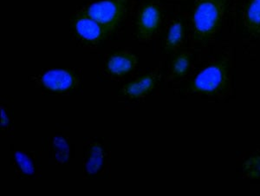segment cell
Segmentation results:
<instances>
[{
    "label": "cell",
    "mask_w": 260,
    "mask_h": 196,
    "mask_svg": "<svg viewBox=\"0 0 260 196\" xmlns=\"http://www.w3.org/2000/svg\"><path fill=\"white\" fill-rule=\"evenodd\" d=\"M226 3L228 0H199L192 15L196 39L206 41L219 30Z\"/></svg>",
    "instance_id": "cell-1"
},
{
    "label": "cell",
    "mask_w": 260,
    "mask_h": 196,
    "mask_svg": "<svg viewBox=\"0 0 260 196\" xmlns=\"http://www.w3.org/2000/svg\"><path fill=\"white\" fill-rule=\"evenodd\" d=\"M228 79V62L221 60L200 72L192 81L191 89L195 92L215 94L225 89Z\"/></svg>",
    "instance_id": "cell-2"
},
{
    "label": "cell",
    "mask_w": 260,
    "mask_h": 196,
    "mask_svg": "<svg viewBox=\"0 0 260 196\" xmlns=\"http://www.w3.org/2000/svg\"><path fill=\"white\" fill-rule=\"evenodd\" d=\"M127 6V0H102L91 4L84 12L110 31L124 17Z\"/></svg>",
    "instance_id": "cell-3"
},
{
    "label": "cell",
    "mask_w": 260,
    "mask_h": 196,
    "mask_svg": "<svg viewBox=\"0 0 260 196\" xmlns=\"http://www.w3.org/2000/svg\"><path fill=\"white\" fill-rule=\"evenodd\" d=\"M39 83L45 89L54 92H64L78 85L74 72L67 69H51L40 76Z\"/></svg>",
    "instance_id": "cell-4"
},
{
    "label": "cell",
    "mask_w": 260,
    "mask_h": 196,
    "mask_svg": "<svg viewBox=\"0 0 260 196\" xmlns=\"http://www.w3.org/2000/svg\"><path fill=\"white\" fill-rule=\"evenodd\" d=\"M73 27L77 36L89 43H98L109 34L110 30L94 18L80 12L73 18Z\"/></svg>",
    "instance_id": "cell-5"
},
{
    "label": "cell",
    "mask_w": 260,
    "mask_h": 196,
    "mask_svg": "<svg viewBox=\"0 0 260 196\" xmlns=\"http://www.w3.org/2000/svg\"><path fill=\"white\" fill-rule=\"evenodd\" d=\"M160 10L156 5L148 4L142 7L137 18V32L142 39H150L160 27Z\"/></svg>",
    "instance_id": "cell-6"
},
{
    "label": "cell",
    "mask_w": 260,
    "mask_h": 196,
    "mask_svg": "<svg viewBox=\"0 0 260 196\" xmlns=\"http://www.w3.org/2000/svg\"><path fill=\"white\" fill-rule=\"evenodd\" d=\"M137 58L134 54L122 51L114 54L107 61V71L115 77L128 74L136 68Z\"/></svg>",
    "instance_id": "cell-7"
},
{
    "label": "cell",
    "mask_w": 260,
    "mask_h": 196,
    "mask_svg": "<svg viewBox=\"0 0 260 196\" xmlns=\"http://www.w3.org/2000/svg\"><path fill=\"white\" fill-rule=\"evenodd\" d=\"M157 76L153 73L147 74L143 77L127 83L123 87V93L127 97L140 98L145 96L150 93L156 85Z\"/></svg>",
    "instance_id": "cell-8"
},
{
    "label": "cell",
    "mask_w": 260,
    "mask_h": 196,
    "mask_svg": "<svg viewBox=\"0 0 260 196\" xmlns=\"http://www.w3.org/2000/svg\"><path fill=\"white\" fill-rule=\"evenodd\" d=\"M245 26L254 34L260 33V0H250L244 15Z\"/></svg>",
    "instance_id": "cell-9"
},
{
    "label": "cell",
    "mask_w": 260,
    "mask_h": 196,
    "mask_svg": "<svg viewBox=\"0 0 260 196\" xmlns=\"http://www.w3.org/2000/svg\"><path fill=\"white\" fill-rule=\"evenodd\" d=\"M105 160V152L100 144L95 143L89 149V154L86 160V171L89 175H95L100 171L102 167L104 166Z\"/></svg>",
    "instance_id": "cell-10"
},
{
    "label": "cell",
    "mask_w": 260,
    "mask_h": 196,
    "mask_svg": "<svg viewBox=\"0 0 260 196\" xmlns=\"http://www.w3.org/2000/svg\"><path fill=\"white\" fill-rule=\"evenodd\" d=\"M184 39V27L183 24L180 21L175 22L172 24L169 29L166 45L168 50H175L176 48L180 46Z\"/></svg>",
    "instance_id": "cell-11"
},
{
    "label": "cell",
    "mask_w": 260,
    "mask_h": 196,
    "mask_svg": "<svg viewBox=\"0 0 260 196\" xmlns=\"http://www.w3.org/2000/svg\"><path fill=\"white\" fill-rule=\"evenodd\" d=\"M14 160L18 170L23 175L32 176L35 175L36 166L34 160L25 152L17 151L14 155Z\"/></svg>",
    "instance_id": "cell-12"
},
{
    "label": "cell",
    "mask_w": 260,
    "mask_h": 196,
    "mask_svg": "<svg viewBox=\"0 0 260 196\" xmlns=\"http://www.w3.org/2000/svg\"><path fill=\"white\" fill-rule=\"evenodd\" d=\"M190 67V57L187 53H181L178 56L172 64L173 74L176 78H182L187 73Z\"/></svg>",
    "instance_id": "cell-13"
},
{
    "label": "cell",
    "mask_w": 260,
    "mask_h": 196,
    "mask_svg": "<svg viewBox=\"0 0 260 196\" xmlns=\"http://www.w3.org/2000/svg\"><path fill=\"white\" fill-rule=\"evenodd\" d=\"M245 172L252 177H260V156L251 158L245 162Z\"/></svg>",
    "instance_id": "cell-14"
},
{
    "label": "cell",
    "mask_w": 260,
    "mask_h": 196,
    "mask_svg": "<svg viewBox=\"0 0 260 196\" xmlns=\"http://www.w3.org/2000/svg\"><path fill=\"white\" fill-rule=\"evenodd\" d=\"M1 115H2V119H1V121H2V126H3V127H8L10 123L9 116L7 115L6 110L3 109V108L1 109Z\"/></svg>",
    "instance_id": "cell-15"
}]
</instances>
